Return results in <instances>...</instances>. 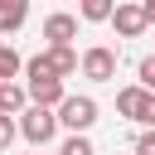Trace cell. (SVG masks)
<instances>
[{
  "label": "cell",
  "mask_w": 155,
  "mask_h": 155,
  "mask_svg": "<svg viewBox=\"0 0 155 155\" xmlns=\"http://www.w3.org/2000/svg\"><path fill=\"white\" fill-rule=\"evenodd\" d=\"M24 19H29V5L24 0H0V34H15Z\"/></svg>",
  "instance_id": "obj_9"
},
{
  "label": "cell",
  "mask_w": 155,
  "mask_h": 155,
  "mask_svg": "<svg viewBox=\"0 0 155 155\" xmlns=\"http://www.w3.org/2000/svg\"><path fill=\"white\" fill-rule=\"evenodd\" d=\"M140 126H150V131H155V92H150V97H145V107H140Z\"/></svg>",
  "instance_id": "obj_16"
},
{
  "label": "cell",
  "mask_w": 155,
  "mask_h": 155,
  "mask_svg": "<svg viewBox=\"0 0 155 155\" xmlns=\"http://www.w3.org/2000/svg\"><path fill=\"white\" fill-rule=\"evenodd\" d=\"M44 58H48V68H53V78H58V82H63L68 73H78V48H73V44H68V48H48Z\"/></svg>",
  "instance_id": "obj_7"
},
{
  "label": "cell",
  "mask_w": 155,
  "mask_h": 155,
  "mask_svg": "<svg viewBox=\"0 0 155 155\" xmlns=\"http://www.w3.org/2000/svg\"><path fill=\"white\" fill-rule=\"evenodd\" d=\"M136 155H155V131H145V136L136 140Z\"/></svg>",
  "instance_id": "obj_17"
},
{
  "label": "cell",
  "mask_w": 155,
  "mask_h": 155,
  "mask_svg": "<svg viewBox=\"0 0 155 155\" xmlns=\"http://www.w3.org/2000/svg\"><path fill=\"white\" fill-rule=\"evenodd\" d=\"M58 155H97V150H92V140H87V136H68Z\"/></svg>",
  "instance_id": "obj_14"
},
{
  "label": "cell",
  "mask_w": 155,
  "mask_h": 155,
  "mask_svg": "<svg viewBox=\"0 0 155 155\" xmlns=\"http://www.w3.org/2000/svg\"><path fill=\"white\" fill-rule=\"evenodd\" d=\"M136 78H140V82H136L140 92H155V53H150V58H140V68H136Z\"/></svg>",
  "instance_id": "obj_13"
},
{
  "label": "cell",
  "mask_w": 155,
  "mask_h": 155,
  "mask_svg": "<svg viewBox=\"0 0 155 155\" xmlns=\"http://www.w3.org/2000/svg\"><path fill=\"white\" fill-rule=\"evenodd\" d=\"M19 73H24V58H19L10 44H0V82H15Z\"/></svg>",
  "instance_id": "obj_11"
},
{
  "label": "cell",
  "mask_w": 155,
  "mask_h": 155,
  "mask_svg": "<svg viewBox=\"0 0 155 155\" xmlns=\"http://www.w3.org/2000/svg\"><path fill=\"white\" fill-rule=\"evenodd\" d=\"M53 116H58V126H68L73 136H87L92 121H97V102H92V97H63Z\"/></svg>",
  "instance_id": "obj_2"
},
{
  "label": "cell",
  "mask_w": 155,
  "mask_h": 155,
  "mask_svg": "<svg viewBox=\"0 0 155 155\" xmlns=\"http://www.w3.org/2000/svg\"><path fill=\"white\" fill-rule=\"evenodd\" d=\"M145 97H150V92H140V87H121V92H116V111H121L126 121H140Z\"/></svg>",
  "instance_id": "obj_8"
},
{
  "label": "cell",
  "mask_w": 155,
  "mask_h": 155,
  "mask_svg": "<svg viewBox=\"0 0 155 155\" xmlns=\"http://www.w3.org/2000/svg\"><path fill=\"white\" fill-rule=\"evenodd\" d=\"M15 136H19L15 116H0V150H10V145H15Z\"/></svg>",
  "instance_id": "obj_15"
},
{
  "label": "cell",
  "mask_w": 155,
  "mask_h": 155,
  "mask_svg": "<svg viewBox=\"0 0 155 155\" xmlns=\"http://www.w3.org/2000/svg\"><path fill=\"white\" fill-rule=\"evenodd\" d=\"M44 39H48V48H68V44L78 39V15H68V10L48 15V19H44Z\"/></svg>",
  "instance_id": "obj_5"
},
{
  "label": "cell",
  "mask_w": 155,
  "mask_h": 155,
  "mask_svg": "<svg viewBox=\"0 0 155 155\" xmlns=\"http://www.w3.org/2000/svg\"><path fill=\"white\" fill-rule=\"evenodd\" d=\"M78 68H82V78H92V82H111V78H116V48L92 44V48L78 58Z\"/></svg>",
  "instance_id": "obj_3"
},
{
  "label": "cell",
  "mask_w": 155,
  "mask_h": 155,
  "mask_svg": "<svg viewBox=\"0 0 155 155\" xmlns=\"http://www.w3.org/2000/svg\"><path fill=\"white\" fill-rule=\"evenodd\" d=\"M24 97H29V107L58 111V102H63L68 92H63V82H58V78H34V82H24Z\"/></svg>",
  "instance_id": "obj_4"
},
{
  "label": "cell",
  "mask_w": 155,
  "mask_h": 155,
  "mask_svg": "<svg viewBox=\"0 0 155 155\" xmlns=\"http://www.w3.org/2000/svg\"><path fill=\"white\" fill-rule=\"evenodd\" d=\"M111 0H82V10H78V19H87V24H102V19H111Z\"/></svg>",
  "instance_id": "obj_12"
},
{
  "label": "cell",
  "mask_w": 155,
  "mask_h": 155,
  "mask_svg": "<svg viewBox=\"0 0 155 155\" xmlns=\"http://www.w3.org/2000/svg\"><path fill=\"white\" fill-rule=\"evenodd\" d=\"M111 24H116L121 39H140V34L150 29L145 15H140V5H116V10H111Z\"/></svg>",
  "instance_id": "obj_6"
},
{
  "label": "cell",
  "mask_w": 155,
  "mask_h": 155,
  "mask_svg": "<svg viewBox=\"0 0 155 155\" xmlns=\"http://www.w3.org/2000/svg\"><path fill=\"white\" fill-rule=\"evenodd\" d=\"M24 107H29L24 87H19V82H0V116H19Z\"/></svg>",
  "instance_id": "obj_10"
},
{
  "label": "cell",
  "mask_w": 155,
  "mask_h": 155,
  "mask_svg": "<svg viewBox=\"0 0 155 155\" xmlns=\"http://www.w3.org/2000/svg\"><path fill=\"white\" fill-rule=\"evenodd\" d=\"M140 15H145V24H155V0H145V5H140Z\"/></svg>",
  "instance_id": "obj_18"
},
{
  "label": "cell",
  "mask_w": 155,
  "mask_h": 155,
  "mask_svg": "<svg viewBox=\"0 0 155 155\" xmlns=\"http://www.w3.org/2000/svg\"><path fill=\"white\" fill-rule=\"evenodd\" d=\"M15 126H19V136H24L29 145H48V140L58 136V116L44 111V107H24V111L15 116Z\"/></svg>",
  "instance_id": "obj_1"
}]
</instances>
